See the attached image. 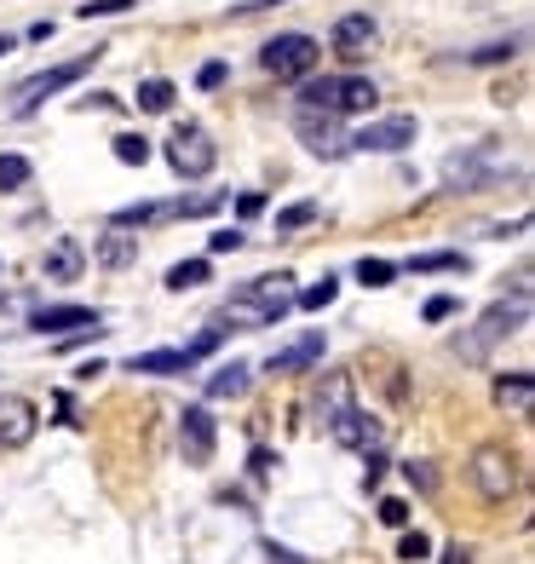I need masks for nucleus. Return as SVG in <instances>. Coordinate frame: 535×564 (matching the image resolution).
Wrapping results in <instances>:
<instances>
[{"label": "nucleus", "instance_id": "nucleus-36", "mask_svg": "<svg viewBox=\"0 0 535 564\" xmlns=\"http://www.w3.org/2000/svg\"><path fill=\"white\" fill-rule=\"evenodd\" d=\"M455 312H461V300H455V294H432L426 300V323H449Z\"/></svg>", "mask_w": 535, "mask_h": 564}, {"label": "nucleus", "instance_id": "nucleus-40", "mask_svg": "<svg viewBox=\"0 0 535 564\" xmlns=\"http://www.w3.org/2000/svg\"><path fill=\"white\" fill-rule=\"evenodd\" d=\"M196 87H201V93L225 87V64H201V69H196Z\"/></svg>", "mask_w": 535, "mask_h": 564}, {"label": "nucleus", "instance_id": "nucleus-45", "mask_svg": "<svg viewBox=\"0 0 535 564\" xmlns=\"http://www.w3.org/2000/svg\"><path fill=\"white\" fill-rule=\"evenodd\" d=\"M12 46H18V41H12V35H0V58H7V53H12Z\"/></svg>", "mask_w": 535, "mask_h": 564}, {"label": "nucleus", "instance_id": "nucleus-31", "mask_svg": "<svg viewBox=\"0 0 535 564\" xmlns=\"http://www.w3.org/2000/svg\"><path fill=\"white\" fill-rule=\"evenodd\" d=\"M410 271H467V260H461V253H415V260H410Z\"/></svg>", "mask_w": 535, "mask_h": 564}, {"label": "nucleus", "instance_id": "nucleus-37", "mask_svg": "<svg viewBox=\"0 0 535 564\" xmlns=\"http://www.w3.org/2000/svg\"><path fill=\"white\" fill-rule=\"evenodd\" d=\"M248 237H242V230L237 225H225V230H214V237H208V253H237Z\"/></svg>", "mask_w": 535, "mask_h": 564}, {"label": "nucleus", "instance_id": "nucleus-9", "mask_svg": "<svg viewBox=\"0 0 535 564\" xmlns=\"http://www.w3.org/2000/svg\"><path fill=\"white\" fill-rule=\"evenodd\" d=\"M415 116H386V121H369L357 139H346L351 150H374V156H397V150H410L415 144Z\"/></svg>", "mask_w": 535, "mask_h": 564}, {"label": "nucleus", "instance_id": "nucleus-16", "mask_svg": "<svg viewBox=\"0 0 535 564\" xmlns=\"http://www.w3.org/2000/svg\"><path fill=\"white\" fill-rule=\"evenodd\" d=\"M105 323V312H92V305H46V312L30 317L35 335H58V328H92Z\"/></svg>", "mask_w": 535, "mask_h": 564}, {"label": "nucleus", "instance_id": "nucleus-4", "mask_svg": "<svg viewBox=\"0 0 535 564\" xmlns=\"http://www.w3.org/2000/svg\"><path fill=\"white\" fill-rule=\"evenodd\" d=\"M506 173V156L501 144H472V150H455V156H444V191L455 196H472V191H490L495 178Z\"/></svg>", "mask_w": 535, "mask_h": 564}, {"label": "nucleus", "instance_id": "nucleus-34", "mask_svg": "<svg viewBox=\"0 0 535 564\" xmlns=\"http://www.w3.org/2000/svg\"><path fill=\"white\" fill-rule=\"evenodd\" d=\"M518 53V41H490V46H478V53H467V64H506Z\"/></svg>", "mask_w": 535, "mask_h": 564}, {"label": "nucleus", "instance_id": "nucleus-6", "mask_svg": "<svg viewBox=\"0 0 535 564\" xmlns=\"http://www.w3.org/2000/svg\"><path fill=\"white\" fill-rule=\"evenodd\" d=\"M98 64V53H87V58H75V64H53V69H41V75H30V82H18L12 87V116L23 121V116H35L53 93H64L69 82H81V75Z\"/></svg>", "mask_w": 535, "mask_h": 564}, {"label": "nucleus", "instance_id": "nucleus-32", "mask_svg": "<svg viewBox=\"0 0 535 564\" xmlns=\"http://www.w3.org/2000/svg\"><path fill=\"white\" fill-rule=\"evenodd\" d=\"M392 276H397L392 260H363V265H357V282H363V289H386Z\"/></svg>", "mask_w": 535, "mask_h": 564}, {"label": "nucleus", "instance_id": "nucleus-2", "mask_svg": "<svg viewBox=\"0 0 535 564\" xmlns=\"http://www.w3.org/2000/svg\"><path fill=\"white\" fill-rule=\"evenodd\" d=\"M524 323H529V300H518V294H513V300H495L472 328H461V335L449 340V351L461 357V364H483V357H490L506 335H518Z\"/></svg>", "mask_w": 535, "mask_h": 564}, {"label": "nucleus", "instance_id": "nucleus-10", "mask_svg": "<svg viewBox=\"0 0 535 564\" xmlns=\"http://www.w3.org/2000/svg\"><path fill=\"white\" fill-rule=\"evenodd\" d=\"M214 444H219L214 415H208V409H185V415H178V449H185L190 467H208V460H214Z\"/></svg>", "mask_w": 535, "mask_h": 564}, {"label": "nucleus", "instance_id": "nucleus-33", "mask_svg": "<svg viewBox=\"0 0 535 564\" xmlns=\"http://www.w3.org/2000/svg\"><path fill=\"white\" fill-rule=\"evenodd\" d=\"M139 7V0H87V7H75V18H121V12H133Z\"/></svg>", "mask_w": 535, "mask_h": 564}, {"label": "nucleus", "instance_id": "nucleus-43", "mask_svg": "<svg viewBox=\"0 0 535 564\" xmlns=\"http://www.w3.org/2000/svg\"><path fill=\"white\" fill-rule=\"evenodd\" d=\"M265 558H271V564H305L299 553H288V547H276V542H265Z\"/></svg>", "mask_w": 535, "mask_h": 564}, {"label": "nucleus", "instance_id": "nucleus-3", "mask_svg": "<svg viewBox=\"0 0 535 564\" xmlns=\"http://www.w3.org/2000/svg\"><path fill=\"white\" fill-rule=\"evenodd\" d=\"M467 478H472L478 501L506 507V501L524 490V455H518V449H506V444H478L472 460H467Z\"/></svg>", "mask_w": 535, "mask_h": 564}, {"label": "nucleus", "instance_id": "nucleus-20", "mask_svg": "<svg viewBox=\"0 0 535 564\" xmlns=\"http://www.w3.org/2000/svg\"><path fill=\"white\" fill-rule=\"evenodd\" d=\"M374 82L369 75H346V82L335 87V116H357V110H374Z\"/></svg>", "mask_w": 535, "mask_h": 564}, {"label": "nucleus", "instance_id": "nucleus-23", "mask_svg": "<svg viewBox=\"0 0 535 564\" xmlns=\"http://www.w3.org/2000/svg\"><path fill=\"white\" fill-rule=\"evenodd\" d=\"M340 409H351V380H346V375H328V387L317 392V421L328 426Z\"/></svg>", "mask_w": 535, "mask_h": 564}, {"label": "nucleus", "instance_id": "nucleus-21", "mask_svg": "<svg viewBox=\"0 0 535 564\" xmlns=\"http://www.w3.org/2000/svg\"><path fill=\"white\" fill-rule=\"evenodd\" d=\"M248 387H253V369L248 364H219L214 375H208V398H248Z\"/></svg>", "mask_w": 535, "mask_h": 564}, {"label": "nucleus", "instance_id": "nucleus-22", "mask_svg": "<svg viewBox=\"0 0 535 564\" xmlns=\"http://www.w3.org/2000/svg\"><path fill=\"white\" fill-rule=\"evenodd\" d=\"M335 87H340V75H305L299 82V110H335Z\"/></svg>", "mask_w": 535, "mask_h": 564}, {"label": "nucleus", "instance_id": "nucleus-18", "mask_svg": "<svg viewBox=\"0 0 535 564\" xmlns=\"http://www.w3.org/2000/svg\"><path fill=\"white\" fill-rule=\"evenodd\" d=\"M328 438H335V444H346V449H369L374 444V426H369V415H363V409H340V415L335 421H328Z\"/></svg>", "mask_w": 535, "mask_h": 564}, {"label": "nucleus", "instance_id": "nucleus-41", "mask_svg": "<svg viewBox=\"0 0 535 564\" xmlns=\"http://www.w3.org/2000/svg\"><path fill=\"white\" fill-rule=\"evenodd\" d=\"M271 467H276V455H271V449H253L248 473H253V478H271Z\"/></svg>", "mask_w": 535, "mask_h": 564}, {"label": "nucleus", "instance_id": "nucleus-19", "mask_svg": "<svg viewBox=\"0 0 535 564\" xmlns=\"http://www.w3.org/2000/svg\"><path fill=\"white\" fill-rule=\"evenodd\" d=\"M92 260L105 265V271L139 265V237H121V230H110V237H98V242H92Z\"/></svg>", "mask_w": 535, "mask_h": 564}, {"label": "nucleus", "instance_id": "nucleus-24", "mask_svg": "<svg viewBox=\"0 0 535 564\" xmlns=\"http://www.w3.org/2000/svg\"><path fill=\"white\" fill-rule=\"evenodd\" d=\"M208 276H214L208 260H178V265L167 271V289H173V294H190V289H201Z\"/></svg>", "mask_w": 535, "mask_h": 564}, {"label": "nucleus", "instance_id": "nucleus-13", "mask_svg": "<svg viewBox=\"0 0 535 564\" xmlns=\"http://www.w3.org/2000/svg\"><path fill=\"white\" fill-rule=\"evenodd\" d=\"M323 351H328V340H323V328H312V335H299L294 346H283V351H271V364H265V375H299V369H312V364H323Z\"/></svg>", "mask_w": 535, "mask_h": 564}, {"label": "nucleus", "instance_id": "nucleus-7", "mask_svg": "<svg viewBox=\"0 0 535 564\" xmlns=\"http://www.w3.org/2000/svg\"><path fill=\"white\" fill-rule=\"evenodd\" d=\"M167 162H173L178 178H208L214 162H219V144L201 133L196 121H185V127H173V139H167Z\"/></svg>", "mask_w": 535, "mask_h": 564}, {"label": "nucleus", "instance_id": "nucleus-42", "mask_svg": "<svg viewBox=\"0 0 535 564\" xmlns=\"http://www.w3.org/2000/svg\"><path fill=\"white\" fill-rule=\"evenodd\" d=\"M260 208H265V196H260V191H248V196L237 202V214H242V219H253V214H260Z\"/></svg>", "mask_w": 535, "mask_h": 564}, {"label": "nucleus", "instance_id": "nucleus-11", "mask_svg": "<svg viewBox=\"0 0 535 564\" xmlns=\"http://www.w3.org/2000/svg\"><path fill=\"white\" fill-rule=\"evenodd\" d=\"M35 421H41V409L30 398H18V392H0V444L7 449H23L35 438Z\"/></svg>", "mask_w": 535, "mask_h": 564}, {"label": "nucleus", "instance_id": "nucleus-39", "mask_svg": "<svg viewBox=\"0 0 535 564\" xmlns=\"http://www.w3.org/2000/svg\"><path fill=\"white\" fill-rule=\"evenodd\" d=\"M403 478H410L415 490H438V478H432V467H426V460H410V467H403Z\"/></svg>", "mask_w": 535, "mask_h": 564}, {"label": "nucleus", "instance_id": "nucleus-28", "mask_svg": "<svg viewBox=\"0 0 535 564\" xmlns=\"http://www.w3.org/2000/svg\"><path fill=\"white\" fill-rule=\"evenodd\" d=\"M167 208L162 202H139V208H121V214H110V230H133V225H150V219H162Z\"/></svg>", "mask_w": 535, "mask_h": 564}, {"label": "nucleus", "instance_id": "nucleus-15", "mask_svg": "<svg viewBox=\"0 0 535 564\" xmlns=\"http://www.w3.org/2000/svg\"><path fill=\"white\" fill-rule=\"evenodd\" d=\"M41 271H46V282H75L87 271V248L75 242V237H58L53 248H46V260H41Z\"/></svg>", "mask_w": 535, "mask_h": 564}, {"label": "nucleus", "instance_id": "nucleus-44", "mask_svg": "<svg viewBox=\"0 0 535 564\" xmlns=\"http://www.w3.org/2000/svg\"><path fill=\"white\" fill-rule=\"evenodd\" d=\"M444 564H472V547H461V542H455V547L444 553Z\"/></svg>", "mask_w": 535, "mask_h": 564}, {"label": "nucleus", "instance_id": "nucleus-5", "mask_svg": "<svg viewBox=\"0 0 535 564\" xmlns=\"http://www.w3.org/2000/svg\"><path fill=\"white\" fill-rule=\"evenodd\" d=\"M260 64H265V75H276V82H305V75H317V64H323V46L312 41V35H276V41H265L260 46Z\"/></svg>", "mask_w": 535, "mask_h": 564}, {"label": "nucleus", "instance_id": "nucleus-35", "mask_svg": "<svg viewBox=\"0 0 535 564\" xmlns=\"http://www.w3.org/2000/svg\"><path fill=\"white\" fill-rule=\"evenodd\" d=\"M426 553H432V535H426V530H410V535L397 542V558H410V564H421Z\"/></svg>", "mask_w": 535, "mask_h": 564}, {"label": "nucleus", "instance_id": "nucleus-29", "mask_svg": "<svg viewBox=\"0 0 535 564\" xmlns=\"http://www.w3.org/2000/svg\"><path fill=\"white\" fill-rule=\"evenodd\" d=\"M312 219H317V202H294V208L276 214V237H288V230H305Z\"/></svg>", "mask_w": 535, "mask_h": 564}, {"label": "nucleus", "instance_id": "nucleus-1", "mask_svg": "<svg viewBox=\"0 0 535 564\" xmlns=\"http://www.w3.org/2000/svg\"><path fill=\"white\" fill-rule=\"evenodd\" d=\"M294 312V276L288 271H276V276H253L248 289L231 294V305H225V323H242V328H271V323H283Z\"/></svg>", "mask_w": 535, "mask_h": 564}, {"label": "nucleus", "instance_id": "nucleus-12", "mask_svg": "<svg viewBox=\"0 0 535 564\" xmlns=\"http://www.w3.org/2000/svg\"><path fill=\"white\" fill-rule=\"evenodd\" d=\"M374 35H380V23H374L369 12H346V18L335 23V35H328V46H335L346 64H357V58L374 46Z\"/></svg>", "mask_w": 535, "mask_h": 564}, {"label": "nucleus", "instance_id": "nucleus-38", "mask_svg": "<svg viewBox=\"0 0 535 564\" xmlns=\"http://www.w3.org/2000/svg\"><path fill=\"white\" fill-rule=\"evenodd\" d=\"M380 524H392V530H403V524H410V501H397V496H386V501H380Z\"/></svg>", "mask_w": 535, "mask_h": 564}, {"label": "nucleus", "instance_id": "nucleus-25", "mask_svg": "<svg viewBox=\"0 0 535 564\" xmlns=\"http://www.w3.org/2000/svg\"><path fill=\"white\" fill-rule=\"evenodd\" d=\"M173 98H178V87H173V82H162V75H150V82L139 87V110L167 116V110H173Z\"/></svg>", "mask_w": 535, "mask_h": 564}, {"label": "nucleus", "instance_id": "nucleus-30", "mask_svg": "<svg viewBox=\"0 0 535 564\" xmlns=\"http://www.w3.org/2000/svg\"><path fill=\"white\" fill-rule=\"evenodd\" d=\"M30 162H23V156H0V191H23V185H30Z\"/></svg>", "mask_w": 535, "mask_h": 564}, {"label": "nucleus", "instance_id": "nucleus-14", "mask_svg": "<svg viewBox=\"0 0 535 564\" xmlns=\"http://www.w3.org/2000/svg\"><path fill=\"white\" fill-rule=\"evenodd\" d=\"M201 364V357L190 346H162V351H133L127 357V369L133 375H190Z\"/></svg>", "mask_w": 535, "mask_h": 564}, {"label": "nucleus", "instance_id": "nucleus-8", "mask_svg": "<svg viewBox=\"0 0 535 564\" xmlns=\"http://www.w3.org/2000/svg\"><path fill=\"white\" fill-rule=\"evenodd\" d=\"M294 133H299V144L312 150V156H323V162H335V156H346V150H351L335 110H294Z\"/></svg>", "mask_w": 535, "mask_h": 564}, {"label": "nucleus", "instance_id": "nucleus-26", "mask_svg": "<svg viewBox=\"0 0 535 564\" xmlns=\"http://www.w3.org/2000/svg\"><path fill=\"white\" fill-rule=\"evenodd\" d=\"M110 144H116V162L121 167H144L150 162V139L144 133H116Z\"/></svg>", "mask_w": 535, "mask_h": 564}, {"label": "nucleus", "instance_id": "nucleus-17", "mask_svg": "<svg viewBox=\"0 0 535 564\" xmlns=\"http://www.w3.org/2000/svg\"><path fill=\"white\" fill-rule=\"evenodd\" d=\"M495 403L506 409V415H529V409H535V375H529V369L501 375V380H495Z\"/></svg>", "mask_w": 535, "mask_h": 564}, {"label": "nucleus", "instance_id": "nucleus-27", "mask_svg": "<svg viewBox=\"0 0 535 564\" xmlns=\"http://www.w3.org/2000/svg\"><path fill=\"white\" fill-rule=\"evenodd\" d=\"M340 300V282L335 276H323V282H312L305 294H294V305H305V312H323V305H335Z\"/></svg>", "mask_w": 535, "mask_h": 564}]
</instances>
